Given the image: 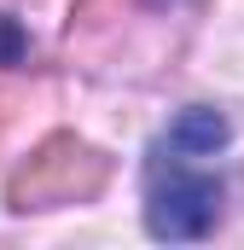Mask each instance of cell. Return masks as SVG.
I'll use <instances>...</instances> for the list:
<instances>
[{
	"instance_id": "cell-1",
	"label": "cell",
	"mask_w": 244,
	"mask_h": 250,
	"mask_svg": "<svg viewBox=\"0 0 244 250\" xmlns=\"http://www.w3.org/2000/svg\"><path fill=\"white\" fill-rule=\"evenodd\" d=\"M215 221H221V181L209 169H186V157H175L169 169H151V187H145L151 239L192 245V239H209Z\"/></svg>"
},
{
	"instance_id": "cell-2",
	"label": "cell",
	"mask_w": 244,
	"mask_h": 250,
	"mask_svg": "<svg viewBox=\"0 0 244 250\" xmlns=\"http://www.w3.org/2000/svg\"><path fill=\"white\" fill-rule=\"evenodd\" d=\"M233 140V123L215 111V105H186L181 117L169 123V134H163V151H175V157H215L221 146Z\"/></svg>"
}]
</instances>
